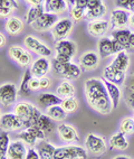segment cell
Masks as SVG:
<instances>
[{
  "mask_svg": "<svg viewBox=\"0 0 134 159\" xmlns=\"http://www.w3.org/2000/svg\"><path fill=\"white\" fill-rule=\"evenodd\" d=\"M26 130H28L29 132L32 134H34L36 138H37L38 140H46V134L41 129H39L38 127H35V125H32V127H29V128H27Z\"/></svg>",
  "mask_w": 134,
  "mask_h": 159,
  "instance_id": "42",
  "label": "cell"
},
{
  "mask_svg": "<svg viewBox=\"0 0 134 159\" xmlns=\"http://www.w3.org/2000/svg\"><path fill=\"white\" fill-rule=\"evenodd\" d=\"M32 75L30 70H26L23 79H21V82H20L19 89H18V94H20L21 97H29L32 94V90H30V81H32Z\"/></svg>",
  "mask_w": 134,
  "mask_h": 159,
  "instance_id": "31",
  "label": "cell"
},
{
  "mask_svg": "<svg viewBox=\"0 0 134 159\" xmlns=\"http://www.w3.org/2000/svg\"><path fill=\"white\" fill-rule=\"evenodd\" d=\"M45 9L46 11L59 15L67 11L68 6H67V1L66 0H49L48 2H46Z\"/></svg>",
  "mask_w": 134,
  "mask_h": 159,
  "instance_id": "27",
  "label": "cell"
},
{
  "mask_svg": "<svg viewBox=\"0 0 134 159\" xmlns=\"http://www.w3.org/2000/svg\"><path fill=\"white\" fill-rule=\"evenodd\" d=\"M125 86H126V89H128V91H134V76L128 80V82H126Z\"/></svg>",
  "mask_w": 134,
  "mask_h": 159,
  "instance_id": "54",
  "label": "cell"
},
{
  "mask_svg": "<svg viewBox=\"0 0 134 159\" xmlns=\"http://www.w3.org/2000/svg\"><path fill=\"white\" fill-rule=\"evenodd\" d=\"M100 64V55L94 51L85 52L80 57V67L82 71H92Z\"/></svg>",
  "mask_w": 134,
  "mask_h": 159,
  "instance_id": "14",
  "label": "cell"
},
{
  "mask_svg": "<svg viewBox=\"0 0 134 159\" xmlns=\"http://www.w3.org/2000/svg\"><path fill=\"white\" fill-rule=\"evenodd\" d=\"M39 89H40V80L32 76V81H30V90L32 92V91H37Z\"/></svg>",
  "mask_w": 134,
  "mask_h": 159,
  "instance_id": "46",
  "label": "cell"
},
{
  "mask_svg": "<svg viewBox=\"0 0 134 159\" xmlns=\"http://www.w3.org/2000/svg\"><path fill=\"white\" fill-rule=\"evenodd\" d=\"M132 31L130 29L126 28H121V29H115L112 33V39L116 40L120 44H122L125 47V52L128 51V39H130V35Z\"/></svg>",
  "mask_w": 134,
  "mask_h": 159,
  "instance_id": "30",
  "label": "cell"
},
{
  "mask_svg": "<svg viewBox=\"0 0 134 159\" xmlns=\"http://www.w3.org/2000/svg\"><path fill=\"white\" fill-rule=\"evenodd\" d=\"M128 12H131V14H134V0H131L130 3H128V7L126 9Z\"/></svg>",
  "mask_w": 134,
  "mask_h": 159,
  "instance_id": "56",
  "label": "cell"
},
{
  "mask_svg": "<svg viewBox=\"0 0 134 159\" xmlns=\"http://www.w3.org/2000/svg\"><path fill=\"white\" fill-rule=\"evenodd\" d=\"M24 21L17 16H10L5 23V29L10 36H17L24 29Z\"/></svg>",
  "mask_w": 134,
  "mask_h": 159,
  "instance_id": "21",
  "label": "cell"
},
{
  "mask_svg": "<svg viewBox=\"0 0 134 159\" xmlns=\"http://www.w3.org/2000/svg\"><path fill=\"white\" fill-rule=\"evenodd\" d=\"M54 60H56L57 62H59V63H69V62H71V57L65 56V55H62V54H56V55H55Z\"/></svg>",
  "mask_w": 134,
  "mask_h": 159,
  "instance_id": "49",
  "label": "cell"
},
{
  "mask_svg": "<svg viewBox=\"0 0 134 159\" xmlns=\"http://www.w3.org/2000/svg\"><path fill=\"white\" fill-rule=\"evenodd\" d=\"M40 80V90H47V89L50 86V80L48 77H41Z\"/></svg>",
  "mask_w": 134,
  "mask_h": 159,
  "instance_id": "47",
  "label": "cell"
},
{
  "mask_svg": "<svg viewBox=\"0 0 134 159\" xmlns=\"http://www.w3.org/2000/svg\"><path fill=\"white\" fill-rule=\"evenodd\" d=\"M10 142L9 134L2 131V134H0V159H7V151Z\"/></svg>",
  "mask_w": 134,
  "mask_h": 159,
  "instance_id": "34",
  "label": "cell"
},
{
  "mask_svg": "<svg viewBox=\"0 0 134 159\" xmlns=\"http://www.w3.org/2000/svg\"><path fill=\"white\" fill-rule=\"evenodd\" d=\"M128 53H134V33H131L128 39Z\"/></svg>",
  "mask_w": 134,
  "mask_h": 159,
  "instance_id": "52",
  "label": "cell"
},
{
  "mask_svg": "<svg viewBox=\"0 0 134 159\" xmlns=\"http://www.w3.org/2000/svg\"><path fill=\"white\" fill-rule=\"evenodd\" d=\"M87 150L76 145H67L56 147L54 159H86Z\"/></svg>",
  "mask_w": 134,
  "mask_h": 159,
  "instance_id": "3",
  "label": "cell"
},
{
  "mask_svg": "<svg viewBox=\"0 0 134 159\" xmlns=\"http://www.w3.org/2000/svg\"><path fill=\"white\" fill-rule=\"evenodd\" d=\"M84 93L89 105L94 111L103 116L112 112L113 105L102 79L89 77L86 80L84 83Z\"/></svg>",
  "mask_w": 134,
  "mask_h": 159,
  "instance_id": "1",
  "label": "cell"
},
{
  "mask_svg": "<svg viewBox=\"0 0 134 159\" xmlns=\"http://www.w3.org/2000/svg\"><path fill=\"white\" fill-rule=\"evenodd\" d=\"M66 1H67V3H69L71 6H74L75 2H76V0H66Z\"/></svg>",
  "mask_w": 134,
  "mask_h": 159,
  "instance_id": "59",
  "label": "cell"
},
{
  "mask_svg": "<svg viewBox=\"0 0 134 159\" xmlns=\"http://www.w3.org/2000/svg\"><path fill=\"white\" fill-rule=\"evenodd\" d=\"M18 138L20 140H23L28 147H35L36 146V141L38 140L34 134H32L28 130H26V129H23L18 134Z\"/></svg>",
  "mask_w": 134,
  "mask_h": 159,
  "instance_id": "37",
  "label": "cell"
},
{
  "mask_svg": "<svg viewBox=\"0 0 134 159\" xmlns=\"http://www.w3.org/2000/svg\"><path fill=\"white\" fill-rule=\"evenodd\" d=\"M97 49H98V55L102 58H107V57L114 55L113 47H112V39L109 37H102L98 40Z\"/></svg>",
  "mask_w": 134,
  "mask_h": 159,
  "instance_id": "28",
  "label": "cell"
},
{
  "mask_svg": "<svg viewBox=\"0 0 134 159\" xmlns=\"http://www.w3.org/2000/svg\"><path fill=\"white\" fill-rule=\"evenodd\" d=\"M133 119H134V116H133Z\"/></svg>",
  "mask_w": 134,
  "mask_h": 159,
  "instance_id": "62",
  "label": "cell"
},
{
  "mask_svg": "<svg viewBox=\"0 0 134 159\" xmlns=\"http://www.w3.org/2000/svg\"><path fill=\"white\" fill-rule=\"evenodd\" d=\"M62 101L63 99L59 98L57 94L54 93H40L38 95L37 103L41 109H47L49 107H53V105H58L62 104Z\"/></svg>",
  "mask_w": 134,
  "mask_h": 159,
  "instance_id": "22",
  "label": "cell"
},
{
  "mask_svg": "<svg viewBox=\"0 0 134 159\" xmlns=\"http://www.w3.org/2000/svg\"><path fill=\"white\" fill-rule=\"evenodd\" d=\"M73 27H74V21L69 17L58 19V21L55 24V26L51 29V35H53L55 42L66 39L73 30Z\"/></svg>",
  "mask_w": 134,
  "mask_h": 159,
  "instance_id": "6",
  "label": "cell"
},
{
  "mask_svg": "<svg viewBox=\"0 0 134 159\" xmlns=\"http://www.w3.org/2000/svg\"><path fill=\"white\" fill-rule=\"evenodd\" d=\"M57 134L64 142H80V134L75 127L68 123H60L57 127Z\"/></svg>",
  "mask_w": 134,
  "mask_h": 159,
  "instance_id": "12",
  "label": "cell"
},
{
  "mask_svg": "<svg viewBox=\"0 0 134 159\" xmlns=\"http://www.w3.org/2000/svg\"><path fill=\"white\" fill-rule=\"evenodd\" d=\"M5 45H6V37L2 33H0V48H2Z\"/></svg>",
  "mask_w": 134,
  "mask_h": 159,
  "instance_id": "55",
  "label": "cell"
},
{
  "mask_svg": "<svg viewBox=\"0 0 134 159\" xmlns=\"http://www.w3.org/2000/svg\"><path fill=\"white\" fill-rule=\"evenodd\" d=\"M53 71L57 76L63 77L65 80H74L80 76L82 68L74 63H59L56 60H53L51 62Z\"/></svg>",
  "mask_w": 134,
  "mask_h": 159,
  "instance_id": "2",
  "label": "cell"
},
{
  "mask_svg": "<svg viewBox=\"0 0 134 159\" xmlns=\"http://www.w3.org/2000/svg\"><path fill=\"white\" fill-rule=\"evenodd\" d=\"M55 51H56V54H62L73 58L74 55L76 54L77 48L74 42H71V39L66 38V39L56 42V44H55Z\"/></svg>",
  "mask_w": 134,
  "mask_h": 159,
  "instance_id": "19",
  "label": "cell"
},
{
  "mask_svg": "<svg viewBox=\"0 0 134 159\" xmlns=\"http://www.w3.org/2000/svg\"><path fill=\"white\" fill-rule=\"evenodd\" d=\"M51 68V62L47 57H38L37 60L32 63V67H30V72L34 77L37 79H41V77L46 76V74H48Z\"/></svg>",
  "mask_w": 134,
  "mask_h": 159,
  "instance_id": "16",
  "label": "cell"
},
{
  "mask_svg": "<svg viewBox=\"0 0 134 159\" xmlns=\"http://www.w3.org/2000/svg\"><path fill=\"white\" fill-rule=\"evenodd\" d=\"M128 25L131 28L134 29V14H131L130 15V20H128Z\"/></svg>",
  "mask_w": 134,
  "mask_h": 159,
  "instance_id": "57",
  "label": "cell"
},
{
  "mask_svg": "<svg viewBox=\"0 0 134 159\" xmlns=\"http://www.w3.org/2000/svg\"><path fill=\"white\" fill-rule=\"evenodd\" d=\"M32 62V55L30 54V52L26 51L21 56L19 57V60L17 61V63L19 64L20 66L23 67H27L28 65H30Z\"/></svg>",
  "mask_w": 134,
  "mask_h": 159,
  "instance_id": "40",
  "label": "cell"
},
{
  "mask_svg": "<svg viewBox=\"0 0 134 159\" xmlns=\"http://www.w3.org/2000/svg\"><path fill=\"white\" fill-rule=\"evenodd\" d=\"M48 1H49V0H46V2H48Z\"/></svg>",
  "mask_w": 134,
  "mask_h": 159,
  "instance_id": "60",
  "label": "cell"
},
{
  "mask_svg": "<svg viewBox=\"0 0 134 159\" xmlns=\"http://www.w3.org/2000/svg\"><path fill=\"white\" fill-rule=\"evenodd\" d=\"M113 159H132V158H131V157H128V156H123V155H120V156L114 157Z\"/></svg>",
  "mask_w": 134,
  "mask_h": 159,
  "instance_id": "58",
  "label": "cell"
},
{
  "mask_svg": "<svg viewBox=\"0 0 134 159\" xmlns=\"http://www.w3.org/2000/svg\"><path fill=\"white\" fill-rule=\"evenodd\" d=\"M110 147L116 150H126L128 148V141L126 134L119 131L110 138Z\"/></svg>",
  "mask_w": 134,
  "mask_h": 159,
  "instance_id": "26",
  "label": "cell"
},
{
  "mask_svg": "<svg viewBox=\"0 0 134 159\" xmlns=\"http://www.w3.org/2000/svg\"><path fill=\"white\" fill-rule=\"evenodd\" d=\"M110 28V23L105 19H96L89 21L87 25V31L93 37H103Z\"/></svg>",
  "mask_w": 134,
  "mask_h": 159,
  "instance_id": "17",
  "label": "cell"
},
{
  "mask_svg": "<svg viewBox=\"0 0 134 159\" xmlns=\"http://www.w3.org/2000/svg\"><path fill=\"white\" fill-rule=\"evenodd\" d=\"M25 52H26V49L23 48L21 46L12 45V46H10V48L8 49V55L12 61H16V62H17V61L19 60V57L21 56Z\"/></svg>",
  "mask_w": 134,
  "mask_h": 159,
  "instance_id": "39",
  "label": "cell"
},
{
  "mask_svg": "<svg viewBox=\"0 0 134 159\" xmlns=\"http://www.w3.org/2000/svg\"><path fill=\"white\" fill-rule=\"evenodd\" d=\"M28 146L23 140L17 139L10 142L7 151V159H25Z\"/></svg>",
  "mask_w": 134,
  "mask_h": 159,
  "instance_id": "15",
  "label": "cell"
},
{
  "mask_svg": "<svg viewBox=\"0 0 134 159\" xmlns=\"http://www.w3.org/2000/svg\"><path fill=\"white\" fill-rule=\"evenodd\" d=\"M62 108L67 112V113H74L75 111L78 109V100L76 99L75 97H71V98H67V99H63L62 101Z\"/></svg>",
  "mask_w": 134,
  "mask_h": 159,
  "instance_id": "35",
  "label": "cell"
},
{
  "mask_svg": "<svg viewBox=\"0 0 134 159\" xmlns=\"http://www.w3.org/2000/svg\"><path fill=\"white\" fill-rule=\"evenodd\" d=\"M18 89L14 83H3L0 85V103L5 107L16 104Z\"/></svg>",
  "mask_w": 134,
  "mask_h": 159,
  "instance_id": "9",
  "label": "cell"
},
{
  "mask_svg": "<svg viewBox=\"0 0 134 159\" xmlns=\"http://www.w3.org/2000/svg\"><path fill=\"white\" fill-rule=\"evenodd\" d=\"M103 82H104V85H105L106 92L109 94V98L111 99L112 105H113V109H116L119 107L121 102V98H122V92L120 90V86L114 84V83L110 82L107 80L103 79Z\"/></svg>",
  "mask_w": 134,
  "mask_h": 159,
  "instance_id": "20",
  "label": "cell"
},
{
  "mask_svg": "<svg viewBox=\"0 0 134 159\" xmlns=\"http://www.w3.org/2000/svg\"><path fill=\"white\" fill-rule=\"evenodd\" d=\"M45 113L53 121H64V120L67 118L68 113L62 108V105H53V107H49V108L46 109Z\"/></svg>",
  "mask_w": 134,
  "mask_h": 159,
  "instance_id": "29",
  "label": "cell"
},
{
  "mask_svg": "<svg viewBox=\"0 0 134 159\" xmlns=\"http://www.w3.org/2000/svg\"><path fill=\"white\" fill-rule=\"evenodd\" d=\"M0 116H1V111H0Z\"/></svg>",
  "mask_w": 134,
  "mask_h": 159,
  "instance_id": "61",
  "label": "cell"
},
{
  "mask_svg": "<svg viewBox=\"0 0 134 159\" xmlns=\"http://www.w3.org/2000/svg\"><path fill=\"white\" fill-rule=\"evenodd\" d=\"M125 77H126L125 72L117 71L111 64L106 66L104 68V72H103V79L107 80V81L114 83V84H116L119 86H122L125 83Z\"/></svg>",
  "mask_w": 134,
  "mask_h": 159,
  "instance_id": "18",
  "label": "cell"
},
{
  "mask_svg": "<svg viewBox=\"0 0 134 159\" xmlns=\"http://www.w3.org/2000/svg\"><path fill=\"white\" fill-rule=\"evenodd\" d=\"M120 131L124 134H134V119L130 116L123 118L120 123Z\"/></svg>",
  "mask_w": 134,
  "mask_h": 159,
  "instance_id": "36",
  "label": "cell"
},
{
  "mask_svg": "<svg viewBox=\"0 0 134 159\" xmlns=\"http://www.w3.org/2000/svg\"><path fill=\"white\" fill-rule=\"evenodd\" d=\"M130 12L126 9L116 8L112 10L111 18H110V24H111L112 28L114 29H121L125 28L128 25V20H130Z\"/></svg>",
  "mask_w": 134,
  "mask_h": 159,
  "instance_id": "11",
  "label": "cell"
},
{
  "mask_svg": "<svg viewBox=\"0 0 134 159\" xmlns=\"http://www.w3.org/2000/svg\"><path fill=\"white\" fill-rule=\"evenodd\" d=\"M76 90L75 86L73 85V83L69 80H64L59 83V85L56 89V94L62 99H67V98L75 97Z\"/></svg>",
  "mask_w": 134,
  "mask_h": 159,
  "instance_id": "25",
  "label": "cell"
},
{
  "mask_svg": "<svg viewBox=\"0 0 134 159\" xmlns=\"http://www.w3.org/2000/svg\"><path fill=\"white\" fill-rule=\"evenodd\" d=\"M30 7H37V6H44L46 3V0H25Z\"/></svg>",
  "mask_w": 134,
  "mask_h": 159,
  "instance_id": "50",
  "label": "cell"
},
{
  "mask_svg": "<svg viewBox=\"0 0 134 159\" xmlns=\"http://www.w3.org/2000/svg\"><path fill=\"white\" fill-rule=\"evenodd\" d=\"M37 110L38 108L35 107L32 103L27 102V101H20L14 105L12 112L19 119H21V121L24 122V129H27L28 127H30V122H32V118H34Z\"/></svg>",
  "mask_w": 134,
  "mask_h": 159,
  "instance_id": "5",
  "label": "cell"
},
{
  "mask_svg": "<svg viewBox=\"0 0 134 159\" xmlns=\"http://www.w3.org/2000/svg\"><path fill=\"white\" fill-rule=\"evenodd\" d=\"M87 5H89V0H76L74 6H76L77 8L87 10Z\"/></svg>",
  "mask_w": 134,
  "mask_h": 159,
  "instance_id": "51",
  "label": "cell"
},
{
  "mask_svg": "<svg viewBox=\"0 0 134 159\" xmlns=\"http://www.w3.org/2000/svg\"><path fill=\"white\" fill-rule=\"evenodd\" d=\"M85 12L86 10H84V9L77 8L76 6H71L69 9V18L74 23H80V20H83L85 18Z\"/></svg>",
  "mask_w": 134,
  "mask_h": 159,
  "instance_id": "38",
  "label": "cell"
},
{
  "mask_svg": "<svg viewBox=\"0 0 134 159\" xmlns=\"http://www.w3.org/2000/svg\"><path fill=\"white\" fill-rule=\"evenodd\" d=\"M0 129L5 132H14V131L23 130L24 122L14 112L3 113L0 116Z\"/></svg>",
  "mask_w": 134,
  "mask_h": 159,
  "instance_id": "8",
  "label": "cell"
},
{
  "mask_svg": "<svg viewBox=\"0 0 134 159\" xmlns=\"http://www.w3.org/2000/svg\"><path fill=\"white\" fill-rule=\"evenodd\" d=\"M18 7L19 5H18L17 0H0V8H7L15 11L18 9Z\"/></svg>",
  "mask_w": 134,
  "mask_h": 159,
  "instance_id": "41",
  "label": "cell"
},
{
  "mask_svg": "<svg viewBox=\"0 0 134 159\" xmlns=\"http://www.w3.org/2000/svg\"><path fill=\"white\" fill-rule=\"evenodd\" d=\"M126 104L128 105V108H131L134 110V91H128V94L126 95Z\"/></svg>",
  "mask_w": 134,
  "mask_h": 159,
  "instance_id": "45",
  "label": "cell"
},
{
  "mask_svg": "<svg viewBox=\"0 0 134 159\" xmlns=\"http://www.w3.org/2000/svg\"><path fill=\"white\" fill-rule=\"evenodd\" d=\"M45 11L46 10L44 8V6L30 7L29 10L27 11V15H26V23L28 25H32Z\"/></svg>",
  "mask_w": 134,
  "mask_h": 159,
  "instance_id": "33",
  "label": "cell"
},
{
  "mask_svg": "<svg viewBox=\"0 0 134 159\" xmlns=\"http://www.w3.org/2000/svg\"><path fill=\"white\" fill-rule=\"evenodd\" d=\"M24 44L28 48L29 52L37 54L39 57H49L51 55V49L48 46L45 45L41 40L32 36V35H27L24 38Z\"/></svg>",
  "mask_w": 134,
  "mask_h": 159,
  "instance_id": "7",
  "label": "cell"
},
{
  "mask_svg": "<svg viewBox=\"0 0 134 159\" xmlns=\"http://www.w3.org/2000/svg\"><path fill=\"white\" fill-rule=\"evenodd\" d=\"M25 159H40L37 149L35 147H28V150H27V153H26Z\"/></svg>",
  "mask_w": 134,
  "mask_h": 159,
  "instance_id": "43",
  "label": "cell"
},
{
  "mask_svg": "<svg viewBox=\"0 0 134 159\" xmlns=\"http://www.w3.org/2000/svg\"><path fill=\"white\" fill-rule=\"evenodd\" d=\"M111 65L117 71L126 73L128 66H130V56H128V52H121L119 54H115V57L112 61Z\"/></svg>",
  "mask_w": 134,
  "mask_h": 159,
  "instance_id": "24",
  "label": "cell"
},
{
  "mask_svg": "<svg viewBox=\"0 0 134 159\" xmlns=\"http://www.w3.org/2000/svg\"><path fill=\"white\" fill-rule=\"evenodd\" d=\"M58 21V15L53 12L45 11L36 21L32 25V29L36 31H47L49 29H53L55 24Z\"/></svg>",
  "mask_w": 134,
  "mask_h": 159,
  "instance_id": "10",
  "label": "cell"
},
{
  "mask_svg": "<svg viewBox=\"0 0 134 159\" xmlns=\"http://www.w3.org/2000/svg\"><path fill=\"white\" fill-rule=\"evenodd\" d=\"M131 0H115V6L121 9H128Z\"/></svg>",
  "mask_w": 134,
  "mask_h": 159,
  "instance_id": "48",
  "label": "cell"
},
{
  "mask_svg": "<svg viewBox=\"0 0 134 159\" xmlns=\"http://www.w3.org/2000/svg\"><path fill=\"white\" fill-rule=\"evenodd\" d=\"M101 3H103L102 0H89L87 9H93V8H95V7L100 6Z\"/></svg>",
  "mask_w": 134,
  "mask_h": 159,
  "instance_id": "53",
  "label": "cell"
},
{
  "mask_svg": "<svg viewBox=\"0 0 134 159\" xmlns=\"http://www.w3.org/2000/svg\"><path fill=\"white\" fill-rule=\"evenodd\" d=\"M85 149L93 156H101L107 151V142L104 137L89 132L85 137Z\"/></svg>",
  "mask_w": 134,
  "mask_h": 159,
  "instance_id": "4",
  "label": "cell"
},
{
  "mask_svg": "<svg viewBox=\"0 0 134 159\" xmlns=\"http://www.w3.org/2000/svg\"><path fill=\"white\" fill-rule=\"evenodd\" d=\"M32 125L38 127V128L41 129L45 134L51 132V131H53V128H54L53 120H51L46 113H43L39 109L36 111V113H35L34 118H32V122H30V127H32Z\"/></svg>",
  "mask_w": 134,
  "mask_h": 159,
  "instance_id": "13",
  "label": "cell"
},
{
  "mask_svg": "<svg viewBox=\"0 0 134 159\" xmlns=\"http://www.w3.org/2000/svg\"><path fill=\"white\" fill-rule=\"evenodd\" d=\"M36 149H37L40 159H54L56 146H54L53 143L47 141V140H41L36 146Z\"/></svg>",
  "mask_w": 134,
  "mask_h": 159,
  "instance_id": "23",
  "label": "cell"
},
{
  "mask_svg": "<svg viewBox=\"0 0 134 159\" xmlns=\"http://www.w3.org/2000/svg\"><path fill=\"white\" fill-rule=\"evenodd\" d=\"M107 12V7L104 2L101 3L100 6L95 7L93 9H87L85 12V18L89 21L96 19H102Z\"/></svg>",
  "mask_w": 134,
  "mask_h": 159,
  "instance_id": "32",
  "label": "cell"
},
{
  "mask_svg": "<svg viewBox=\"0 0 134 159\" xmlns=\"http://www.w3.org/2000/svg\"><path fill=\"white\" fill-rule=\"evenodd\" d=\"M112 47H113V53L114 54H119L121 52H125V47L114 39H112Z\"/></svg>",
  "mask_w": 134,
  "mask_h": 159,
  "instance_id": "44",
  "label": "cell"
}]
</instances>
